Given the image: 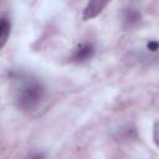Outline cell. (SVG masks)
I'll use <instances>...</instances> for the list:
<instances>
[{"mask_svg": "<svg viewBox=\"0 0 159 159\" xmlns=\"http://www.w3.org/2000/svg\"><path fill=\"white\" fill-rule=\"evenodd\" d=\"M42 97H43L42 84L37 80L26 78L25 81H22V83L17 91L16 101L21 109L34 111L41 102Z\"/></svg>", "mask_w": 159, "mask_h": 159, "instance_id": "cell-1", "label": "cell"}, {"mask_svg": "<svg viewBox=\"0 0 159 159\" xmlns=\"http://www.w3.org/2000/svg\"><path fill=\"white\" fill-rule=\"evenodd\" d=\"M112 0H88L84 10H83V15H82V19L84 21L87 20H91L96 16H98L103 9L111 2Z\"/></svg>", "mask_w": 159, "mask_h": 159, "instance_id": "cell-2", "label": "cell"}, {"mask_svg": "<svg viewBox=\"0 0 159 159\" xmlns=\"http://www.w3.org/2000/svg\"><path fill=\"white\" fill-rule=\"evenodd\" d=\"M93 53H94L93 46L88 42H83V43L78 45V47L75 50L72 60L76 61V62H83V61L89 60L93 56Z\"/></svg>", "mask_w": 159, "mask_h": 159, "instance_id": "cell-3", "label": "cell"}, {"mask_svg": "<svg viewBox=\"0 0 159 159\" xmlns=\"http://www.w3.org/2000/svg\"><path fill=\"white\" fill-rule=\"evenodd\" d=\"M10 29H11V25H10L9 19L2 16L1 17V24H0V46L1 47H4L6 41H7V37L10 35Z\"/></svg>", "mask_w": 159, "mask_h": 159, "instance_id": "cell-4", "label": "cell"}, {"mask_svg": "<svg viewBox=\"0 0 159 159\" xmlns=\"http://www.w3.org/2000/svg\"><path fill=\"white\" fill-rule=\"evenodd\" d=\"M139 17H140V15H139L135 10H133V9H128V10L125 11V15H124V21L128 22V24L130 25V24L137 22V21L139 20Z\"/></svg>", "mask_w": 159, "mask_h": 159, "instance_id": "cell-5", "label": "cell"}, {"mask_svg": "<svg viewBox=\"0 0 159 159\" xmlns=\"http://www.w3.org/2000/svg\"><path fill=\"white\" fill-rule=\"evenodd\" d=\"M153 139L154 143L159 147V122H157L154 124V129H153Z\"/></svg>", "mask_w": 159, "mask_h": 159, "instance_id": "cell-6", "label": "cell"}, {"mask_svg": "<svg viewBox=\"0 0 159 159\" xmlns=\"http://www.w3.org/2000/svg\"><path fill=\"white\" fill-rule=\"evenodd\" d=\"M158 46H159V43H158V42H155V41H152V42H149V43H148V48H149V50H152V51H155V50L158 48Z\"/></svg>", "mask_w": 159, "mask_h": 159, "instance_id": "cell-7", "label": "cell"}]
</instances>
